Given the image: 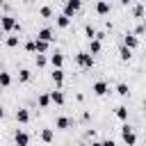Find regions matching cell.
Masks as SVG:
<instances>
[{"instance_id":"obj_28","label":"cell","mask_w":146,"mask_h":146,"mask_svg":"<svg viewBox=\"0 0 146 146\" xmlns=\"http://www.w3.org/2000/svg\"><path fill=\"white\" fill-rule=\"evenodd\" d=\"M48 64V57L43 52H36V66H46Z\"/></svg>"},{"instance_id":"obj_13","label":"cell","mask_w":146,"mask_h":146,"mask_svg":"<svg viewBox=\"0 0 146 146\" xmlns=\"http://www.w3.org/2000/svg\"><path fill=\"white\" fill-rule=\"evenodd\" d=\"M52 82L57 84V89H62V84H64V68H52Z\"/></svg>"},{"instance_id":"obj_10","label":"cell","mask_w":146,"mask_h":146,"mask_svg":"<svg viewBox=\"0 0 146 146\" xmlns=\"http://www.w3.org/2000/svg\"><path fill=\"white\" fill-rule=\"evenodd\" d=\"M48 96H50V100H52L55 105H64V103H66V96H64L62 89H55V91H50Z\"/></svg>"},{"instance_id":"obj_36","label":"cell","mask_w":146,"mask_h":146,"mask_svg":"<svg viewBox=\"0 0 146 146\" xmlns=\"http://www.w3.org/2000/svg\"><path fill=\"white\" fill-rule=\"evenodd\" d=\"M27 2H36V0H27Z\"/></svg>"},{"instance_id":"obj_32","label":"cell","mask_w":146,"mask_h":146,"mask_svg":"<svg viewBox=\"0 0 146 146\" xmlns=\"http://www.w3.org/2000/svg\"><path fill=\"white\" fill-rule=\"evenodd\" d=\"M100 146H116V141H114V139H103Z\"/></svg>"},{"instance_id":"obj_19","label":"cell","mask_w":146,"mask_h":146,"mask_svg":"<svg viewBox=\"0 0 146 146\" xmlns=\"http://www.w3.org/2000/svg\"><path fill=\"white\" fill-rule=\"evenodd\" d=\"M52 137H55V132H52V128H43V130H41V141H46V144H50V141H52Z\"/></svg>"},{"instance_id":"obj_8","label":"cell","mask_w":146,"mask_h":146,"mask_svg":"<svg viewBox=\"0 0 146 146\" xmlns=\"http://www.w3.org/2000/svg\"><path fill=\"white\" fill-rule=\"evenodd\" d=\"M48 62L52 64V68H62V66H64V55H62L59 50H55V52L48 57Z\"/></svg>"},{"instance_id":"obj_25","label":"cell","mask_w":146,"mask_h":146,"mask_svg":"<svg viewBox=\"0 0 146 146\" xmlns=\"http://www.w3.org/2000/svg\"><path fill=\"white\" fill-rule=\"evenodd\" d=\"M116 94H119V96H128V94H130L128 84H125V82H119V84H116Z\"/></svg>"},{"instance_id":"obj_33","label":"cell","mask_w":146,"mask_h":146,"mask_svg":"<svg viewBox=\"0 0 146 146\" xmlns=\"http://www.w3.org/2000/svg\"><path fill=\"white\" fill-rule=\"evenodd\" d=\"M119 2H121V5H123V7H128V5H130V2H132V0H119Z\"/></svg>"},{"instance_id":"obj_14","label":"cell","mask_w":146,"mask_h":146,"mask_svg":"<svg viewBox=\"0 0 146 146\" xmlns=\"http://www.w3.org/2000/svg\"><path fill=\"white\" fill-rule=\"evenodd\" d=\"M16 121H18V123H27V121H30V112H27L25 107H18V110H16Z\"/></svg>"},{"instance_id":"obj_7","label":"cell","mask_w":146,"mask_h":146,"mask_svg":"<svg viewBox=\"0 0 146 146\" xmlns=\"http://www.w3.org/2000/svg\"><path fill=\"white\" fill-rule=\"evenodd\" d=\"M14 141H16V146H27L30 144V135L25 130H16L14 132Z\"/></svg>"},{"instance_id":"obj_5","label":"cell","mask_w":146,"mask_h":146,"mask_svg":"<svg viewBox=\"0 0 146 146\" xmlns=\"http://www.w3.org/2000/svg\"><path fill=\"white\" fill-rule=\"evenodd\" d=\"M91 91H94L96 96H105V94L110 91V84H107L105 80H98V82H94V84H91Z\"/></svg>"},{"instance_id":"obj_17","label":"cell","mask_w":146,"mask_h":146,"mask_svg":"<svg viewBox=\"0 0 146 146\" xmlns=\"http://www.w3.org/2000/svg\"><path fill=\"white\" fill-rule=\"evenodd\" d=\"M132 14H135V18H137V21H141V18H144V2H141V0H137V5L132 7Z\"/></svg>"},{"instance_id":"obj_23","label":"cell","mask_w":146,"mask_h":146,"mask_svg":"<svg viewBox=\"0 0 146 146\" xmlns=\"http://www.w3.org/2000/svg\"><path fill=\"white\" fill-rule=\"evenodd\" d=\"M114 114H116V119H121V121H128V107L119 105V107L114 110Z\"/></svg>"},{"instance_id":"obj_12","label":"cell","mask_w":146,"mask_h":146,"mask_svg":"<svg viewBox=\"0 0 146 146\" xmlns=\"http://www.w3.org/2000/svg\"><path fill=\"white\" fill-rule=\"evenodd\" d=\"M100 50H103V41L100 39H89V50L87 52L89 55H98Z\"/></svg>"},{"instance_id":"obj_1","label":"cell","mask_w":146,"mask_h":146,"mask_svg":"<svg viewBox=\"0 0 146 146\" xmlns=\"http://www.w3.org/2000/svg\"><path fill=\"white\" fill-rule=\"evenodd\" d=\"M0 27H2L5 32H21V25H18V21H16L14 16H9V14L0 16Z\"/></svg>"},{"instance_id":"obj_34","label":"cell","mask_w":146,"mask_h":146,"mask_svg":"<svg viewBox=\"0 0 146 146\" xmlns=\"http://www.w3.org/2000/svg\"><path fill=\"white\" fill-rule=\"evenodd\" d=\"M2 116H5V110H2V105H0V119H2Z\"/></svg>"},{"instance_id":"obj_21","label":"cell","mask_w":146,"mask_h":146,"mask_svg":"<svg viewBox=\"0 0 146 146\" xmlns=\"http://www.w3.org/2000/svg\"><path fill=\"white\" fill-rule=\"evenodd\" d=\"M48 46H50L48 41H41V39H34V50H36V52H46V50H48Z\"/></svg>"},{"instance_id":"obj_22","label":"cell","mask_w":146,"mask_h":146,"mask_svg":"<svg viewBox=\"0 0 146 146\" xmlns=\"http://www.w3.org/2000/svg\"><path fill=\"white\" fill-rule=\"evenodd\" d=\"M119 57H121L123 62H130V59H132V50H130V48H125V46H121V50H119Z\"/></svg>"},{"instance_id":"obj_3","label":"cell","mask_w":146,"mask_h":146,"mask_svg":"<svg viewBox=\"0 0 146 146\" xmlns=\"http://www.w3.org/2000/svg\"><path fill=\"white\" fill-rule=\"evenodd\" d=\"M75 62H78V66L84 68V71L94 68V55H89V52H78V55H75Z\"/></svg>"},{"instance_id":"obj_20","label":"cell","mask_w":146,"mask_h":146,"mask_svg":"<svg viewBox=\"0 0 146 146\" xmlns=\"http://www.w3.org/2000/svg\"><path fill=\"white\" fill-rule=\"evenodd\" d=\"M5 43H7V48H16V46L21 43V36H16V34H9V36L5 39Z\"/></svg>"},{"instance_id":"obj_35","label":"cell","mask_w":146,"mask_h":146,"mask_svg":"<svg viewBox=\"0 0 146 146\" xmlns=\"http://www.w3.org/2000/svg\"><path fill=\"white\" fill-rule=\"evenodd\" d=\"M91 146H100V141H91Z\"/></svg>"},{"instance_id":"obj_9","label":"cell","mask_w":146,"mask_h":146,"mask_svg":"<svg viewBox=\"0 0 146 146\" xmlns=\"http://www.w3.org/2000/svg\"><path fill=\"white\" fill-rule=\"evenodd\" d=\"M123 46H125V48H130V50H135V48L139 46V36H135V34H130V32H128V34L123 36Z\"/></svg>"},{"instance_id":"obj_29","label":"cell","mask_w":146,"mask_h":146,"mask_svg":"<svg viewBox=\"0 0 146 146\" xmlns=\"http://www.w3.org/2000/svg\"><path fill=\"white\" fill-rule=\"evenodd\" d=\"M39 14H41L43 18H52V9H50V7H41V9H39Z\"/></svg>"},{"instance_id":"obj_15","label":"cell","mask_w":146,"mask_h":146,"mask_svg":"<svg viewBox=\"0 0 146 146\" xmlns=\"http://www.w3.org/2000/svg\"><path fill=\"white\" fill-rule=\"evenodd\" d=\"M55 23H57V27H62V30H66V27L71 25V18H68L66 14H59V16L55 18Z\"/></svg>"},{"instance_id":"obj_24","label":"cell","mask_w":146,"mask_h":146,"mask_svg":"<svg viewBox=\"0 0 146 146\" xmlns=\"http://www.w3.org/2000/svg\"><path fill=\"white\" fill-rule=\"evenodd\" d=\"M11 84V75L7 71H0V87H9Z\"/></svg>"},{"instance_id":"obj_31","label":"cell","mask_w":146,"mask_h":146,"mask_svg":"<svg viewBox=\"0 0 146 146\" xmlns=\"http://www.w3.org/2000/svg\"><path fill=\"white\" fill-rule=\"evenodd\" d=\"M25 50H27V52H32V55H34V52H36V50H34V39H32V41H27V43H25Z\"/></svg>"},{"instance_id":"obj_6","label":"cell","mask_w":146,"mask_h":146,"mask_svg":"<svg viewBox=\"0 0 146 146\" xmlns=\"http://www.w3.org/2000/svg\"><path fill=\"white\" fill-rule=\"evenodd\" d=\"M34 39H41V41H48V43H50V41H55V32H52L50 27H41Z\"/></svg>"},{"instance_id":"obj_30","label":"cell","mask_w":146,"mask_h":146,"mask_svg":"<svg viewBox=\"0 0 146 146\" xmlns=\"http://www.w3.org/2000/svg\"><path fill=\"white\" fill-rule=\"evenodd\" d=\"M141 34H144V23L139 21V25L135 27V36H141Z\"/></svg>"},{"instance_id":"obj_4","label":"cell","mask_w":146,"mask_h":146,"mask_svg":"<svg viewBox=\"0 0 146 146\" xmlns=\"http://www.w3.org/2000/svg\"><path fill=\"white\" fill-rule=\"evenodd\" d=\"M80 9H82V0H66V2H64V11H62V14H66V16L71 18V16H75Z\"/></svg>"},{"instance_id":"obj_18","label":"cell","mask_w":146,"mask_h":146,"mask_svg":"<svg viewBox=\"0 0 146 146\" xmlns=\"http://www.w3.org/2000/svg\"><path fill=\"white\" fill-rule=\"evenodd\" d=\"M30 80H32V71H30V68H21V71H18V82L25 84V82H30Z\"/></svg>"},{"instance_id":"obj_26","label":"cell","mask_w":146,"mask_h":146,"mask_svg":"<svg viewBox=\"0 0 146 146\" xmlns=\"http://www.w3.org/2000/svg\"><path fill=\"white\" fill-rule=\"evenodd\" d=\"M48 103H50V96L48 94H39V107H48Z\"/></svg>"},{"instance_id":"obj_11","label":"cell","mask_w":146,"mask_h":146,"mask_svg":"<svg viewBox=\"0 0 146 146\" xmlns=\"http://www.w3.org/2000/svg\"><path fill=\"white\" fill-rule=\"evenodd\" d=\"M110 9H112V7H110L107 0H98V2H96V14H98V16H107Z\"/></svg>"},{"instance_id":"obj_16","label":"cell","mask_w":146,"mask_h":146,"mask_svg":"<svg viewBox=\"0 0 146 146\" xmlns=\"http://www.w3.org/2000/svg\"><path fill=\"white\" fill-rule=\"evenodd\" d=\"M55 125H57L59 130H66V128H71V125H73V121H71L68 116H59V119L55 121Z\"/></svg>"},{"instance_id":"obj_27","label":"cell","mask_w":146,"mask_h":146,"mask_svg":"<svg viewBox=\"0 0 146 146\" xmlns=\"http://www.w3.org/2000/svg\"><path fill=\"white\" fill-rule=\"evenodd\" d=\"M84 34H87V39H96V27L94 25H87L84 27Z\"/></svg>"},{"instance_id":"obj_2","label":"cell","mask_w":146,"mask_h":146,"mask_svg":"<svg viewBox=\"0 0 146 146\" xmlns=\"http://www.w3.org/2000/svg\"><path fill=\"white\" fill-rule=\"evenodd\" d=\"M121 139H123L128 146H135V144H137V135H135V128H132V125H128L125 121H123V125H121Z\"/></svg>"}]
</instances>
